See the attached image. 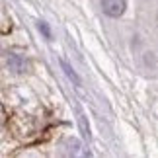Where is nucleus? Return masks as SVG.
<instances>
[{"label": "nucleus", "instance_id": "nucleus-1", "mask_svg": "<svg viewBox=\"0 0 158 158\" xmlns=\"http://www.w3.org/2000/svg\"><path fill=\"white\" fill-rule=\"evenodd\" d=\"M127 8L125 0H102V10L109 18H119L123 16V12Z\"/></svg>", "mask_w": 158, "mask_h": 158}, {"label": "nucleus", "instance_id": "nucleus-2", "mask_svg": "<svg viewBox=\"0 0 158 158\" xmlns=\"http://www.w3.org/2000/svg\"><path fill=\"white\" fill-rule=\"evenodd\" d=\"M6 64H8V69L14 72V74H23V72H27V69H29V63H27V60L23 59L22 55H16V53H10L8 55Z\"/></svg>", "mask_w": 158, "mask_h": 158}, {"label": "nucleus", "instance_id": "nucleus-3", "mask_svg": "<svg viewBox=\"0 0 158 158\" xmlns=\"http://www.w3.org/2000/svg\"><path fill=\"white\" fill-rule=\"evenodd\" d=\"M60 66H63V70H64V74L66 76H69L70 78V80L72 82H74L76 84V86H80V78H78V74H76V72H74V69H72V66L69 64V63H66V60L63 59V60H60Z\"/></svg>", "mask_w": 158, "mask_h": 158}, {"label": "nucleus", "instance_id": "nucleus-4", "mask_svg": "<svg viewBox=\"0 0 158 158\" xmlns=\"http://www.w3.org/2000/svg\"><path fill=\"white\" fill-rule=\"evenodd\" d=\"M39 31L45 35V39H51V29H49V26H47L45 22H39Z\"/></svg>", "mask_w": 158, "mask_h": 158}, {"label": "nucleus", "instance_id": "nucleus-5", "mask_svg": "<svg viewBox=\"0 0 158 158\" xmlns=\"http://www.w3.org/2000/svg\"><path fill=\"white\" fill-rule=\"evenodd\" d=\"M78 123H80V131H82V135H84V137H88V135H90V131H88V127H86V119H84V115H80V117H78Z\"/></svg>", "mask_w": 158, "mask_h": 158}]
</instances>
